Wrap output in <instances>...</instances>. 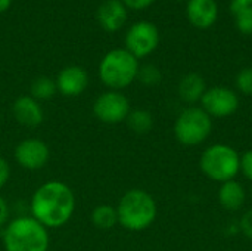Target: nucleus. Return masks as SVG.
<instances>
[{
  "label": "nucleus",
  "mask_w": 252,
  "mask_h": 251,
  "mask_svg": "<svg viewBox=\"0 0 252 251\" xmlns=\"http://www.w3.org/2000/svg\"><path fill=\"white\" fill-rule=\"evenodd\" d=\"M233 15H235L236 28L242 34H247V36L252 34V6L242 7L238 12H235Z\"/></svg>",
  "instance_id": "412c9836"
},
{
  "label": "nucleus",
  "mask_w": 252,
  "mask_h": 251,
  "mask_svg": "<svg viewBox=\"0 0 252 251\" xmlns=\"http://www.w3.org/2000/svg\"><path fill=\"white\" fill-rule=\"evenodd\" d=\"M137 80H139L142 84L152 87V86H157V84L161 83V80H162V72H161V70H159L157 65H154V64H146V65H142V67L139 68Z\"/></svg>",
  "instance_id": "aec40b11"
},
{
  "label": "nucleus",
  "mask_w": 252,
  "mask_h": 251,
  "mask_svg": "<svg viewBox=\"0 0 252 251\" xmlns=\"http://www.w3.org/2000/svg\"><path fill=\"white\" fill-rule=\"evenodd\" d=\"M3 246L6 251H47L49 229L31 216L12 219L3 234Z\"/></svg>",
  "instance_id": "7ed1b4c3"
},
{
  "label": "nucleus",
  "mask_w": 252,
  "mask_h": 251,
  "mask_svg": "<svg viewBox=\"0 0 252 251\" xmlns=\"http://www.w3.org/2000/svg\"><path fill=\"white\" fill-rule=\"evenodd\" d=\"M131 111L128 98L118 90H108L100 93L93 104V114L105 124L124 123Z\"/></svg>",
  "instance_id": "0eeeda50"
},
{
  "label": "nucleus",
  "mask_w": 252,
  "mask_h": 251,
  "mask_svg": "<svg viewBox=\"0 0 252 251\" xmlns=\"http://www.w3.org/2000/svg\"><path fill=\"white\" fill-rule=\"evenodd\" d=\"M128 16V9L121 0H105L97 10V21L108 33H115L123 28Z\"/></svg>",
  "instance_id": "ddd939ff"
},
{
  "label": "nucleus",
  "mask_w": 252,
  "mask_h": 251,
  "mask_svg": "<svg viewBox=\"0 0 252 251\" xmlns=\"http://www.w3.org/2000/svg\"><path fill=\"white\" fill-rule=\"evenodd\" d=\"M12 115L18 124L24 127H38L44 120L41 104L31 95H21L12 104Z\"/></svg>",
  "instance_id": "f8f14e48"
},
{
  "label": "nucleus",
  "mask_w": 252,
  "mask_h": 251,
  "mask_svg": "<svg viewBox=\"0 0 252 251\" xmlns=\"http://www.w3.org/2000/svg\"><path fill=\"white\" fill-rule=\"evenodd\" d=\"M56 87L58 92L68 98H75L81 95L89 86L87 71L80 65H68L59 71L56 75Z\"/></svg>",
  "instance_id": "9b49d317"
},
{
  "label": "nucleus",
  "mask_w": 252,
  "mask_h": 251,
  "mask_svg": "<svg viewBox=\"0 0 252 251\" xmlns=\"http://www.w3.org/2000/svg\"><path fill=\"white\" fill-rule=\"evenodd\" d=\"M236 87L242 95L252 96V67L242 68L236 75Z\"/></svg>",
  "instance_id": "4be33fe9"
},
{
  "label": "nucleus",
  "mask_w": 252,
  "mask_h": 251,
  "mask_svg": "<svg viewBox=\"0 0 252 251\" xmlns=\"http://www.w3.org/2000/svg\"><path fill=\"white\" fill-rule=\"evenodd\" d=\"M207 90V83L204 77L198 72H189L182 77L179 81V96L186 104H196L201 102L204 93Z\"/></svg>",
  "instance_id": "dca6fc26"
},
{
  "label": "nucleus",
  "mask_w": 252,
  "mask_h": 251,
  "mask_svg": "<svg viewBox=\"0 0 252 251\" xmlns=\"http://www.w3.org/2000/svg\"><path fill=\"white\" fill-rule=\"evenodd\" d=\"M9 217H10V207H9V203L6 201L4 197L0 195V228L9 223Z\"/></svg>",
  "instance_id": "a878e982"
},
{
  "label": "nucleus",
  "mask_w": 252,
  "mask_h": 251,
  "mask_svg": "<svg viewBox=\"0 0 252 251\" xmlns=\"http://www.w3.org/2000/svg\"><path fill=\"white\" fill-rule=\"evenodd\" d=\"M128 129L137 135L149 133L154 127V117L146 109H131L127 120H126Z\"/></svg>",
  "instance_id": "a211bd4d"
},
{
  "label": "nucleus",
  "mask_w": 252,
  "mask_h": 251,
  "mask_svg": "<svg viewBox=\"0 0 252 251\" xmlns=\"http://www.w3.org/2000/svg\"><path fill=\"white\" fill-rule=\"evenodd\" d=\"M201 172L213 182L233 180L241 172V154L226 143L208 146L199 158Z\"/></svg>",
  "instance_id": "39448f33"
},
{
  "label": "nucleus",
  "mask_w": 252,
  "mask_h": 251,
  "mask_svg": "<svg viewBox=\"0 0 252 251\" xmlns=\"http://www.w3.org/2000/svg\"><path fill=\"white\" fill-rule=\"evenodd\" d=\"M126 49L137 59L151 55L159 44L158 27L149 21L134 22L126 33Z\"/></svg>",
  "instance_id": "6e6552de"
},
{
  "label": "nucleus",
  "mask_w": 252,
  "mask_h": 251,
  "mask_svg": "<svg viewBox=\"0 0 252 251\" xmlns=\"http://www.w3.org/2000/svg\"><path fill=\"white\" fill-rule=\"evenodd\" d=\"M186 15L196 28H210L219 16V6L216 0H188Z\"/></svg>",
  "instance_id": "4468645a"
},
{
  "label": "nucleus",
  "mask_w": 252,
  "mask_h": 251,
  "mask_svg": "<svg viewBox=\"0 0 252 251\" xmlns=\"http://www.w3.org/2000/svg\"><path fill=\"white\" fill-rule=\"evenodd\" d=\"M201 108L211 118H226L238 111L239 96L230 87L214 86L205 90L201 99Z\"/></svg>",
  "instance_id": "1a4fd4ad"
},
{
  "label": "nucleus",
  "mask_w": 252,
  "mask_h": 251,
  "mask_svg": "<svg viewBox=\"0 0 252 251\" xmlns=\"http://www.w3.org/2000/svg\"><path fill=\"white\" fill-rule=\"evenodd\" d=\"M239 229L248 240H252V207L242 215L239 220Z\"/></svg>",
  "instance_id": "5701e85b"
},
{
  "label": "nucleus",
  "mask_w": 252,
  "mask_h": 251,
  "mask_svg": "<svg viewBox=\"0 0 252 251\" xmlns=\"http://www.w3.org/2000/svg\"><path fill=\"white\" fill-rule=\"evenodd\" d=\"M58 93V87L55 80L49 78V77H38L31 83L30 87V95L40 101H50L55 95Z\"/></svg>",
  "instance_id": "6ab92c4d"
},
{
  "label": "nucleus",
  "mask_w": 252,
  "mask_h": 251,
  "mask_svg": "<svg viewBox=\"0 0 252 251\" xmlns=\"http://www.w3.org/2000/svg\"><path fill=\"white\" fill-rule=\"evenodd\" d=\"M173 130L183 146H198L210 138L213 118L201 107H189L177 115Z\"/></svg>",
  "instance_id": "423d86ee"
},
{
  "label": "nucleus",
  "mask_w": 252,
  "mask_h": 251,
  "mask_svg": "<svg viewBox=\"0 0 252 251\" xmlns=\"http://www.w3.org/2000/svg\"><path fill=\"white\" fill-rule=\"evenodd\" d=\"M251 198H252V189H251Z\"/></svg>",
  "instance_id": "c756f323"
},
{
  "label": "nucleus",
  "mask_w": 252,
  "mask_h": 251,
  "mask_svg": "<svg viewBox=\"0 0 252 251\" xmlns=\"http://www.w3.org/2000/svg\"><path fill=\"white\" fill-rule=\"evenodd\" d=\"M77 206L74 191L63 182L49 180L40 185L31 197L30 212L47 229L65 226L74 216Z\"/></svg>",
  "instance_id": "f257e3e1"
},
{
  "label": "nucleus",
  "mask_w": 252,
  "mask_h": 251,
  "mask_svg": "<svg viewBox=\"0 0 252 251\" xmlns=\"http://www.w3.org/2000/svg\"><path fill=\"white\" fill-rule=\"evenodd\" d=\"M127 9H131V10H145L148 9L155 0H121Z\"/></svg>",
  "instance_id": "393cba45"
},
{
  "label": "nucleus",
  "mask_w": 252,
  "mask_h": 251,
  "mask_svg": "<svg viewBox=\"0 0 252 251\" xmlns=\"http://www.w3.org/2000/svg\"><path fill=\"white\" fill-rule=\"evenodd\" d=\"M248 6H252V0H232L230 1V10H232V13L238 12L242 7H248Z\"/></svg>",
  "instance_id": "cd10ccee"
},
{
  "label": "nucleus",
  "mask_w": 252,
  "mask_h": 251,
  "mask_svg": "<svg viewBox=\"0 0 252 251\" xmlns=\"http://www.w3.org/2000/svg\"><path fill=\"white\" fill-rule=\"evenodd\" d=\"M50 158V149L43 139L38 138H27L22 139L15 148V160L16 163L30 172H35L43 169Z\"/></svg>",
  "instance_id": "9d476101"
},
{
  "label": "nucleus",
  "mask_w": 252,
  "mask_h": 251,
  "mask_svg": "<svg viewBox=\"0 0 252 251\" xmlns=\"http://www.w3.org/2000/svg\"><path fill=\"white\" fill-rule=\"evenodd\" d=\"M12 1L13 0H0V13L9 10V7L12 6Z\"/></svg>",
  "instance_id": "c85d7f7f"
},
{
  "label": "nucleus",
  "mask_w": 252,
  "mask_h": 251,
  "mask_svg": "<svg viewBox=\"0 0 252 251\" xmlns=\"http://www.w3.org/2000/svg\"><path fill=\"white\" fill-rule=\"evenodd\" d=\"M118 225L130 232H142L152 226L157 219L158 207L154 197L145 189H130L118 201Z\"/></svg>",
  "instance_id": "f03ea898"
},
{
  "label": "nucleus",
  "mask_w": 252,
  "mask_h": 251,
  "mask_svg": "<svg viewBox=\"0 0 252 251\" xmlns=\"http://www.w3.org/2000/svg\"><path fill=\"white\" fill-rule=\"evenodd\" d=\"M241 172L248 180L252 182V149L245 151L241 155Z\"/></svg>",
  "instance_id": "b1692460"
},
{
  "label": "nucleus",
  "mask_w": 252,
  "mask_h": 251,
  "mask_svg": "<svg viewBox=\"0 0 252 251\" xmlns=\"http://www.w3.org/2000/svg\"><path fill=\"white\" fill-rule=\"evenodd\" d=\"M217 197L223 209H226L227 212H238L245 204L247 192H245L244 185L233 179V180L221 183Z\"/></svg>",
  "instance_id": "2eb2a0df"
},
{
  "label": "nucleus",
  "mask_w": 252,
  "mask_h": 251,
  "mask_svg": "<svg viewBox=\"0 0 252 251\" xmlns=\"http://www.w3.org/2000/svg\"><path fill=\"white\" fill-rule=\"evenodd\" d=\"M90 220L94 228L100 231H109L118 225V215L117 209L108 204H100L92 210Z\"/></svg>",
  "instance_id": "f3484780"
},
{
  "label": "nucleus",
  "mask_w": 252,
  "mask_h": 251,
  "mask_svg": "<svg viewBox=\"0 0 252 251\" xmlns=\"http://www.w3.org/2000/svg\"><path fill=\"white\" fill-rule=\"evenodd\" d=\"M139 59L131 55L126 47H117L109 50L99 64V78L109 90H118L128 87L139 74Z\"/></svg>",
  "instance_id": "20e7f679"
},
{
  "label": "nucleus",
  "mask_w": 252,
  "mask_h": 251,
  "mask_svg": "<svg viewBox=\"0 0 252 251\" xmlns=\"http://www.w3.org/2000/svg\"><path fill=\"white\" fill-rule=\"evenodd\" d=\"M9 179H10V166L7 160L0 157V189L9 182Z\"/></svg>",
  "instance_id": "bb28decb"
}]
</instances>
